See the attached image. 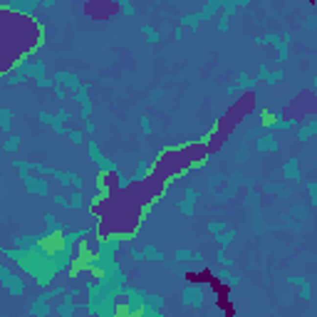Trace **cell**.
Returning <instances> with one entry per match:
<instances>
[{"mask_svg": "<svg viewBox=\"0 0 317 317\" xmlns=\"http://www.w3.org/2000/svg\"><path fill=\"white\" fill-rule=\"evenodd\" d=\"M216 307L223 310L226 317H235V307H233V302H230L228 297H216Z\"/></svg>", "mask_w": 317, "mask_h": 317, "instance_id": "7a4b0ae2", "label": "cell"}, {"mask_svg": "<svg viewBox=\"0 0 317 317\" xmlns=\"http://www.w3.org/2000/svg\"><path fill=\"white\" fill-rule=\"evenodd\" d=\"M85 13H87V15H92L94 20H109L112 15H116V13H119V5H114V3H104V0H99V3H87V5H85Z\"/></svg>", "mask_w": 317, "mask_h": 317, "instance_id": "6da1fadb", "label": "cell"}, {"mask_svg": "<svg viewBox=\"0 0 317 317\" xmlns=\"http://www.w3.org/2000/svg\"><path fill=\"white\" fill-rule=\"evenodd\" d=\"M272 122H275V114H272V112H263V124L270 127Z\"/></svg>", "mask_w": 317, "mask_h": 317, "instance_id": "3957f363", "label": "cell"}]
</instances>
